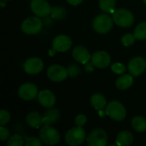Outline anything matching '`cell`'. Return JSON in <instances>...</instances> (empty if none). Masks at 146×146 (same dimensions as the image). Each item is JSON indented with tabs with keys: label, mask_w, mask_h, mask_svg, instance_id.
<instances>
[{
	"label": "cell",
	"mask_w": 146,
	"mask_h": 146,
	"mask_svg": "<svg viewBox=\"0 0 146 146\" xmlns=\"http://www.w3.org/2000/svg\"><path fill=\"white\" fill-rule=\"evenodd\" d=\"M39 139L47 145H55L60 142V133L50 125H44L39 131Z\"/></svg>",
	"instance_id": "cell-1"
},
{
	"label": "cell",
	"mask_w": 146,
	"mask_h": 146,
	"mask_svg": "<svg viewBox=\"0 0 146 146\" xmlns=\"http://www.w3.org/2000/svg\"><path fill=\"white\" fill-rule=\"evenodd\" d=\"M105 114L112 120L121 121L126 118L127 111L124 105L119 101H111L106 105Z\"/></svg>",
	"instance_id": "cell-2"
},
{
	"label": "cell",
	"mask_w": 146,
	"mask_h": 146,
	"mask_svg": "<svg viewBox=\"0 0 146 146\" xmlns=\"http://www.w3.org/2000/svg\"><path fill=\"white\" fill-rule=\"evenodd\" d=\"M114 22L121 27H129L134 22L133 13L127 9H119L113 13Z\"/></svg>",
	"instance_id": "cell-3"
},
{
	"label": "cell",
	"mask_w": 146,
	"mask_h": 146,
	"mask_svg": "<svg viewBox=\"0 0 146 146\" xmlns=\"http://www.w3.org/2000/svg\"><path fill=\"white\" fill-rule=\"evenodd\" d=\"M86 131L81 127H75L69 129L65 134V141L68 145L77 146L86 140Z\"/></svg>",
	"instance_id": "cell-4"
},
{
	"label": "cell",
	"mask_w": 146,
	"mask_h": 146,
	"mask_svg": "<svg viewBox=\"0 0 146 146\" xmlns=\"http://www.w3.org/2000/svg\"><path fill=\"white\" fill-rule=\"evenodd\" d=\"M43 27V22L38 16H31L23 21L21 30L24 33L32 35L38 33Z\"/></svg>",
	"instance_id": "cell-5"
},
{
	"label": "cell",
	"mask_w": 146,
	"mask_h": 146,
	"mask_svg": "<svg viewBox=\"0 0 146 146\" xmlns=\"http://www.w3.org/2000/svg\"><path fill=\"white\" fill-rule=\"evenodd\" d=\"M113 20L106 14H102L97 16L92 22L93 29L98 33H106L110 32L113 27Z\"/></svg>",
	"instance_id": "cell-6"
},
{
	"label": "cell",
	"mask_w": 146,
	"mask_h": 146,
	"mask_svg": "<svg viewBox=\"0 0 146 146\" xmlns=\"http://www.w3.org/2000/svg\"><path fill=\"white\" fill-rule=\"evenodd\" d=\"M90 146H105L108 143V134L102 128H96L92 131L86 139Z\"/></svg>",
	"instance_id": "cell-7"
},
{
	"label": "cell",
	"mask_w": 146,
	"mask_h": 146,
	"mask_svg": "<svg viewBox=\"0 0 146 146\" xmlns=\"http://www.w3.org/2000/svg\"><path fill=\"white\" fill-rule=\"evenodd\" d=\"M47 76L54 82H62L68 78V72L64 67L58 64H53L48 68Z\"/></svg>",
	"instance_id": "cell-8"
},
{
	"label": "cell",
	"mask_w": 146,
	"mask_h": 146,
	"mask_svg": "<svg viewBox=\"0 0 146 146\" xmlns=\"http://www.w3.org/2000/svg\"><path fill=\"white\" fill-rule=\"evenodd\" d=\"M30 7L34 15L38 17H46L51 11V7L46 0H33Z\"/></svg>",
	"instance_id": "cell-9"
},
{
	"label": "cell",
	"mask_w": 146,
	"mask_h": 146,
	"mask_svg": "<svg viewBox=\"0 0 146 146\" xmlns=\"http://www.w3.org/2000/svg\"><path fill=\"white\" fill-rule=\"evenodd\" d=\"M38 94V87L33 83H24L18 89L19 97L26 101L34 99Z\"/></svg>",
	"instance_id": "cell-10"
},
{
	"label": "cell",
	"mask_w": 146,
	"mask_h": 146,
	"mask_svg": "<svg viewBox=\"0 0 146 146\" xmlns=\"http://www.w3.org/2000/svg\"><path fill=\"white\" fill-rule=\"evenodd\" d=\"M127 68L133 76H139L146 70V60L141 56L133 57L130 60Z\"/></svg>",
	"instance_id": "cell-11"
},
{
	"label": "cell",
	"mask_w": 146,
	"mask_h": 146,
	"mask_svg": "<svg viewBox=\"0 0 146 146\" xmlns=\"http://www.w3.org/2000/svg\"><path fill=\"white\" fill-rule=\"evenodd\" d=\"M24 71L31 75L40 73L44 68V62L38 57H30L23 64Z\"/></svg>",
	"instance_id": "cell-12"
},
{
	"label": "cell",
	"mask_w": 146,
	"mask_h": 146,
	"mask_svg": "<svg viewBox=\"0 0 146 146\" xmlns=\"http://www.w3.org/2000/svg\"><path fill=\"white\" fill-rule=\"evenodd\" d=\"M91 61L95 67L98 68H104L110 64L111 58L108 52L104 50H98L92 56Z\"/></svg>",
	"instance_id": "cell-13"
},
{
	"label": "cell",
	"mask_w": 146,
	"mask_h": 146,
	"mask_svg": "<svg viewBox=\"0 0 146 146\" xmlns=\"http://www.w3.org/2000/svg\"><path fill=\"white\" fill-rule=\"evenodd\" d=\"M72 45L71 38L67 35H58L52 42V48L57 52H65L70 49Z\"/></svg>",
	"instance_id": "cell-14"
},
{
	"label": "cell",
	"mask_w": 146,
	"mask_h": 146,
	"mask_svg": "<svg viewBox=\"0 0 146 146\" xmlns=\"http://www.w3.org/2000/svg\"><path fill=\"white\" fill-rule=\"evenodd\" d=\"M39 104L45 108H52L56 104L55 94L50 90H42L38 94Z\"/></svg>",
	"instance_id": "cell-15"
},
{
	"label": "cell",
	"mask_w": 146,
	"mask_h": 146,
	"mask_svg": "<svg viewBox=\"0 0 146 146\" xmlns=\"http://www.w3.org/2000/svg\"><path fill=\"white\" fill-rule=\"evenodd\" d=\"M72 55H73V57L74 59L81 63V64H86L89 62V60L92 58L88 50L84 47V46H81V45H79V46H76L74 50H73V52H72Z\"/></svg>",
	"instance_id": "cell-16"
},
{
	"label": "cell",
	"mask_w": 146,
	"mask_h": 146,
	"mask_svg": "<svg viewBox=\"0 0 146 146\" xmlns=\"http://www.w3.org/2000/svg\"><path fill=\"white\" fill-rule=\"evenodd\" d=\"M61 116L59 110L56 108H50L43 115V125H51L59 121Z\"/></svg>",
	"instance_id": "cell-17"
},
{
	"label": "cell",
	"mask_w": 146,
	"mask_h": 146,
	"mask_svg": "<svg viewBox=\"0 0 146 146\" xmlns=\"http://www.w3.org/2000/svg\"><path fill=\"white\" fill-rule=\"evenodd\" d=\"M27 124L33 128H38L43 125V116L37 111L30 112L27 116Z\"/></svg>",
	"instance_id": "cell-18"
},
{
	"label": "cell",
	"mask_w": 146,
	"mask_h": 146,
	"mask_svg": "<svg viewBox=\"0 0 146 146\" xmlns=\"http://www.w3.org/2000/svg\"><path fill=\"white\" fill-rule=\"evenodd\" d=\"M133 142V135L129 131H122L118 133L115 143L119 146L130 145Z\"/></svg>",
	"instance_id": "cell-19"
},
{
	"label": "cell",
	"mask_w": 146,
	"mask_h": 146,
	"mask_svg": "<svg viewBox=\"0 0 146 146\" xmlns=\"http://www.w3.org/2000/svg\"><path fill=\"white\" fill-rule=\"evenodd\" d=\"M133 83V78L132 74H124L120 76L115 82V86L120 90H127L132 86Z\"/></svg>",
	"instance_id": "cell-20"
},
{
	"label": "cell",
	"mask_w": 146,
	"mask_h": 146,
	"mask_svg": "<svg viewBox=\"0 0 146 146\" xmlns=\"http://www.w3.org/2000/svg\"><path fill=\"white\" fill-rule=\"evenodd\" d=\"M91 104L96 110H102L107 105V101L104 95L96 93L91 97Z\"/></svg>",
	"instance_id": "cell-21"
},
{
	"label": "cell",
	"mask_w": 146,
	"mask_h": 146,
	"mask_svg": "<svg viewBox=\"0 0 146 146\" xmlns=\"http://www.w3.org/2000/svg\"><path fill=\"white\" fill-rule=\"evenodd\" d=\"M133 128L139 133H143L146 130V120L143 116H135L132 120Z\"/></svg>",
	"instance_id": "cell-22"
},
{
	"label": "cell",
	"mask_w": 146,
	"mask_h": 146,
	"mask_svg": "<svg viewBox=\"0 0 146 146\" xmlns=\"http://www.w3.org/2000/svg\"><path fill=\"white\" fill-rule=\"evenodd\" d=\"M116 0H99V7L105 13H114Z\"/></svg>",
	"instance_id": "cell-23"
},
{
	"label": "cell",
	"mask_w": 146,
	"mask_h": 146,
	"mask_svg": "<svg viewBox=\"0 0 146 146\" xmlns=\"http://www.w3.org/2000/svg\"><path fill=\"white\" fill-rule=\"evenodd\" d=\"M133 34L137 39H139V40L146 39V21L139 23L136 27Z\"/></svg>",
	"instance_id": "cell-24"
},
{
	"label": "cell",
	"mask_w": 146,
	"mask_h": 146,
	"mask_svg": "<svg viewBox=\"0 0 146 146\" xmlns=\"http://www.w3.org/2000/svg\"><path fill=\"white\" fill-rule=\"evenodd\" d=\"M50 15L52 18L56 19V20H61L63 19L66 15V10L64 8L62 7H53L51 8V11H50Z\"/></svg>",
	"instance_id": "cell-25"
},
{
	"label": "cell",
	"mask_w": 146,
	"mask_h": 146,
	"mask_svg": "<svg viewBox=\"0 0 146 146\" xmlns=\"http://www.w3.org/2000/svg\"><path fill=\"white\" fill-rule=\"evenodd\" d=\"M23 144H24V139L19 134H15L11 136L7 142V145L9 146H22Z\"/></svg>",
	"instance_id": "cell-26"
},
{
	"label": "cell",
	"mask_w": 146,
	"mask_h": 146,
	"mask_svg": "<svg viewBox=\"0 0 146 146\" xmlns=\"http://www.w3.org/2000/svg\"><path fill=\"white\" fill-rule=\"evenodd\" d=\"M135 36L134 34H131V33H127L125 34L122 38H121V42L122 44L125 46H130L133 44H134L135 42Z\"/></svg>",
	"instance_id": "cell-27"
},
{
	"label": "cell",
	"mask_w": 146,
	"mask_h": 146,
	"mask_svg": "<svg viewBox=\"0 0 146 146\" xmlns=\"http://www.w3.org/2000/svg\"><path fill=\"white\" fill-rule=\"evenodd\" d=\"M110 68H111L113 73L117 74H122L126 71V67L122 63H121V62H115V63H113L111 65Z\"/></svg>",
	"instance_id": "cell-28"
},
{
	"label": "cell",
	"mask_w": 146,
	"mask_h": 146,
	"mask_svg": "<svg viewBox=\"0 0 146 146\" xmlns=\"http://www.w3.org/2000/svg\"><path fill=\"white\" fill-rule=\"evenodd\" d=\"M41 139L36 137H29L25 139V145L26 146H40L41 145Z\"/></svg>",
	"instance_id": "cell-29"
},
{
	"label": "cell",
	"mask_w": 146,
	"mask_h": 146,
	"mask_svg": "<svg viewBox=\"0 0 146 146\" xmlns=\"http://www.w3.org/2000/svg\"><path fill=\"white\" fill-rule=\"evenodd\" d=\"M10 120V115L7 110H2L0 111V125L4 126L6 125Z\"/></svg>",
	"instance_id": "cell-30"
},
{
	"label": "cell",
	"mask_w": 146,
	"mask_h": 146,
	"mask_svg": "<svg viewBox=\"0 0 146 146\" xmlns=\"http://www.w3.org/2000/svg\"><path fill=\"white\" fill-rule=\"evenodd\" d=\"M86 121H87L86 116L84 115H82V114L78 115L75 117V119H74V123H75V125L78 126V127H83L86 124Z\"/></svg>",
	"instance_id": "cell-31"
},
{
	"label": "cell",
	"mask_w": 146,
	"mask_h": 146,
	"mask_svg": "<svg viewBox=\"0 0 146 146\" xmlns=\"http://www.w3.org/2000/svg\"><path fill=\"white\" fill-rule=\"evenodd\" d=\"M68 72L70 77H76L80 74V68L76 65H70L68 68Z\"/></svg>",
	"instance_id": "cell-32"
},
{
	"label": "cell",
	"mask_w": 146,
	"mask_h": 146,
	"mask_svg": "<svg viewBox=\"0 0 146 146\" xmlns=\"http://www.w3.org/2000/svg\"><path fill=\"white\" fill-rule=\"evenodd\" d=\"M9 137V132L7 128H5L3 126L1 127L0 128V138L2 141H4L6 139H8Z\"/></svg>",
	"instance_id": "cell-33"
},
{
	"label": "cell",
	"mask_w": 146,
	"mask_h": 146,
	"mask_svg": "<svg viewBox=\"0 0 146 146\" xmlns=\"http://www.w3.org/2000/svg\"><path fill=\"white\" fill-rule=\"evenodd\" d=\"M84 0H67V2L71 4V5H74V6H76V5H79Z\"/></svg>",
	"instance_id": "cell-34"
},
{
	"label": "cell",
	"mask_w": 146,
	"mask_h": 146,
	"mask_svg": "<svg viewBox=\"0 0 146 146\" xmlns=\"http://www.w3.org/2000/svg\"><path fill=\"white\" fill-rule=\"evenodd\" d=\"M86 66H85V68H86V70L87 71V72H92L93 71V69H94V65L92 64V63H86L85 64Z\"/></svg>",
	"instance_id": "cell-35"
},
{
	"label": "cell",
	"mask_w": 146,
	"mask_h": 146,
	"mask_svg": "<svg viewBox=\"0 0 146 146\" xmlns=\"http://www.w3.org/2000/svg\"><path fill=\"white\" fill-rule=\"evenodd\" d=\"M5 3V2H3V1L1 2V6H2V7H4V6H5V3Z\"/></svg>",
	"instance_id": "cell-36"
},
{
	"label": "cell",
	"mask_w": 146,
	"mask_h": 146,
	"mask_svg": "<svg viewBox=\"0 0 146 146\" xmlns=\"http://www.w3.org/2000/svg\"><path fill=\"white\" fill-rule=\"evenodd\" d=\"M143 2H144V3L146 4V0H143Z\"/></svg>",
	"instance_id": "cell-37"
},
{
	"label": "cell",
	"mask_w": 146,
	"mask_h": 146,
	"mask_svg": "<svg viewBox=\"0 0 146 146\" xmlns=\"http://www.w3.org/2000/svg\"><path fill=\"white\" fill-rule=\"evenodd\" d=\"M5 1H9V0H5Z\"/></svg>",
	"instance_id": "cell-38"
}]
</instances>
